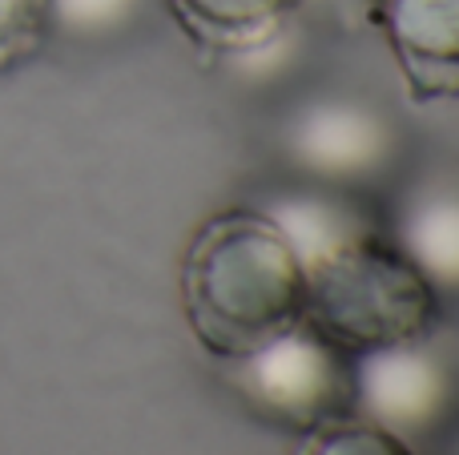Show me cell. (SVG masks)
<instances>
[{
	"mask_svg": "<svg viewBox=\"0 0 459 455\" xmlns=\"http://www.w3.org/2000/svg\"><path fill=\"white\" fill-rule=\"evenodd\" d=\"M182 306L194 339L234 359L302 322L307 266L262 210H222L186 246Z\"/></svg>",
	"mask_w": 459,
	"mask_h": 455,
	"instance_id": "obj_1",
	"label": "cell"
},
{
	"mask_svg": "<svg viewBox=\"0 0 459 455\" xmlns=\"http://www.w3.org/2000/svg\"><path fill=\"white\" fill-rule=\"evenodd\" d=\"M282 153L307 182L359 193L399 161V129L379 105L331 93L290 113Z\"/></svg>",
	"mask_w": 459,
	"mask_h": 455,
	"instance_id": "obj_4",
	"label": "cell"
},
{
	"mask_svg": "<svg viewBox=\"0 0 459 455\" xmlns=\"http://www.w3.org/2000/svg\"><path fill=\"white\" fill-rule=\"evenodd\" d=\"M371 16L420 101L459 97V0H375Z\"/></svg>",
	"mask_w": 459,
	"mask_h": 455,
	"instance_id": "obj_6",
	"label": "cell"
},
{
	"mask_svg": "<svg viewBox=\"0 0 459 455\" xmlns=\"http://www.w3.org/2000/svg\"><path fill=\"white\" fill-rule=\"evenodd\" d=\"M218 363L242 408L274 427L307 435L355 416V355L339 351L307 319L254 351Z\"/></svg>",
	"mask_w": 459,
	"mask_h": 455,
	"instance_id": "obj_3",
	"label": "cell"
},
{
	"mask_svg": "<svg viewBox=\"0 0 459 455\" xmlns=\"http://www.w3.org/2000/svg\"><path fill=\"white\" fill-rule=\"evenodd\" d=\"M439 311L444 298L387 234L351 242L307 270L302 319L347 355L436 335Z\"/></svg>",
	"mask_w": 459,
	"mask_h": 455,
	"instance_id": "obj_2",
	"label": "cell"
},
{
	"mask_svg": "<svg viewBox=\"0 0 459 455\" xmlns=\"http://www.w3.org/2000/svg\"><path fill=\"white\" fill-rule=\"evenodd\" d=\"M459 411V371L428 339L355 355V416L403 443L439 435Z\"/></svg>",
	"mask_w": 459,
	"mask_h": 455,
	"instance_id": "obj_5",
	"label": "cell"
},
{
	"mask_svg": "<svg viewBox=\"0 0 459 455\" xmlns=\"http://www.w3.org/2000/svg\"><path fill=\"white\" fill-rule=\"evenodd\" d=\"M387 238L439 298H459V177L431 174L411 185Z\"/></svg>",
	"mask_w": 459,
	"mask_h": 455,
	"instance_id": "obj_7",
	"label": "cell"
},
{
	"mask_svg": "<svg viewBox=\"0 0 459 455\" xmlns=\"http://www.w3.org/2000/svg\"><path fill=\"white\" fill-rule=\"evenodd\" d=\"M48 37V0H0V77L29 64Z\"/></svg>",
	"mask_w": 459,
	"mask_h": 455,
	"instance_id": "obj_12",
	"label": "cell"
},
{
	"mask_svg": "<svg viewBox=\"0 0 459 455\" xmlns=\"http://www.w3.org/2000/svg\"><path fill=\"white\" fill-rule=\"evenodd\" d=\"M299 455H415V451H411V443L395 440L391 432L367 424V419L342 416L334 424L307 432Z\"/></svg>",
	"mask_w": 459,
	"mask_h": 455,
	"instance_id": "obj_11",
	"label": "cell"
},
{
	"mask_svg": "<svg viewBox=\"0 0 459 455\" xmlns=\"http://www.w3.org/2000/svg\"><path fill=\"white\" fill-rule=\"evenodd\" d=\"M294 8H307V13L351 24V21H359V16H371L375 0H294Z\"/></svg>",
	"mask_w": 459,
	"mask_h": 455,
	"instance_id": "obj_13",
	"label": "cell"
},
{
	"mask_svg": "<svg viewBox=\"0 0 459 455\" xmlns=\"http://www.w3.org/2000/svg\"><path fill=\"white\" fill-rule=\"evenodd\" d=\"M174 21L202 48L226 56L270 40L294 21V0H166Z\"/></svg>",
	"mask_w": 459,
	"mask_h": 455,
	"instance_id": "obj_9",
	"label": "cell"
},
{
	"mask_svg": "<svg viewBox=\"0 0 459 455\" xmlns=\"http://www.w3.org/2000/svg\"><path fill=\"white\" fill-rule=\"evenodd\" d=\"M153 0H48V32L69 40H109L129 32Z\"/></svg>",
	"mask_w": 459,
	"mask_h": 455,
	"instance_id": "obj_10",
	"label": "cell"
},
{
	"mask_svg": "<svg viewBox=\"0 0 459 455\" xmlns=\"http://www.w3.org/2000/svg\"><path fill=\"white\" fill-rule=\"evenodd\" d=\"M258 210L282 230V238L294 246V254L302 258L307 270L315 262H323V258H331L334 250L351 246V242L383 234L375 214L359 202L355 190H334V185H318V182L274 193Z\"/></svg>",
	"mask_w": 459,
	"mask_h": 455,
	"instance_id": "obj_8",
	"label": "cell"
}]
</instances>
